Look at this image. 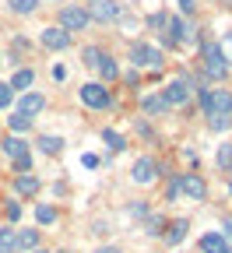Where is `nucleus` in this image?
Here are the masks:
<instances>
[{
    "label": "nucleus",
    "instance_id": "nucleus-8",
    "mask_svg": "<svg viewBox=\"0 0 232 253\" xmlns=\"http://www.w3.org/2000/svg\"><path fill=\"white\" fill-rule=\"evenodd\" d=\"M176 179H180V197H186V201H204L208 197V183L197 172H180Z\"/></svg>",
    "mask_w": 232,
    "mask_h": 253
},
{
    "label": "nucleus",
    "instance_id": "nucleus-40",
    "mask_svg": "<svg viewBox=\"0 0 232 253\" xmlns=\"http://www.w3.org/2000/svg\"><path fill=\"white\" fill-rule=\"evenodd\" d=\"M193 7H197V4H193V0H180V11H183V14H186V18H190V14H193Z\"/></svg>",
    "mask_w": 232,
    "mask_h": 253
},
{
    "label": "nucleus",
    "instance_id": "nucleus-43",
    "mask_svg": "<svg viewBox=\"0 0 232 253\" xmlns=\"http://www.w3.org/2000/svg\"><path fill=\"white\" fill-rule=\"evenodd\" d=\"M95 253H123V250H120V246H98Z\"/></svg>",
    "mask_w": 232,
    "mask_h": 253
},
{
    "label": "nucleus",
    "instance_id": "nucleus-38",
    "mask_svg": "<svg viewBox=\"0 0 232 253\" xmlns=\"http://www.w3.org/2000/svg\"><path fill=\"white\" fill-rule=\"evenodd\" d=\"M138 134H141V137H144V141H155V134H151V126H148V123H144V120H141V123H138Z\"/></svg>",
    "mask_w": 232,
    "mask_h": 253
},
{
    "label": "nucleus",
    "instance_id": "nucleus-3",
    "mask_svg": "<svg viewBox=\"0 0 232 253\" xmlns=\"http://www.w3.org/2000/svg\"><path fill=\"white\" fill-rule=\"evenodd\" d=\"M197 99H201L204 116L208 113H232V91L229 88H197Z\"/></svg>",
    "mask_w": 232,
    "mask_h": 253
},
{
    "label": "nucleus",
    "instance_id": "nucleus-37",
    "mask_svg": "<svg viewBox=\"0 0 232 253\" xmlns=\"http://www.w3.org/2000/svg\"><path fill=\"white\" fill-rule=\"evenodd\" d=\"M123 84H127V88H138V84H141V74H138V71H127V74H123Z\"/></svg>",
    "mask_w": 232,
    "mask_h": 253
},
{
    "label": "nucleus",
    "instance_id": "nucleus-32",
    "mask_svg": "<svg viewBox=\"0 0 232 253\" xmlns=\"http://www.w3.org/2000/svg\"><path fill=\"white\" fill-rule=\"evenodd\" d=\"M218 49H222V56H225V63L232 67V32H225V39L218 42Z\"/></svg>",
    "mask_w": 232,
    "mask_h": 253
},
{
    "label": "nucleus",
    "instance_id": "nucleus-45",
    "mask_svg": "<svg viewBox=\"0 0 232 253\" xmlns=\"http://www.w3.org/2000/svg\"><path fill=\"white\" fill-rule=\"evenodd\" d=\"M28 253H46V250H39V246H36V250H28Z\"/></svg>",
    "mask_w": 232,
    "mask_h": 253
},
{
    "label": "nucleus",
    "instance_id": "nucleus-11",
    "mask_svg": "<svg viewBox=\"0 0 232 253\" xmlns=\"http://www.w3.org/2000/svg\"><path fill=\"white\" fill-rule=\"evenodd\" d=\"M18 113H25L28 120H36L39 113H46V95L43 91H21L18 95Z\"/></svg>",
    "mask_w": 232,
    "mask_h": 253
},
{
    "label": "nucleus",
    "instance_id": "nucleus-10",
    "mask_svg": "<svg viewBox=\"0 0 232 253\" xmlns=\"http://www.w3.org/2000/svg\"><path fill=\"white\" fill-rule=\"evenodd\" d=\"M39 42L53 53H63V49H71V32H63L60 25H49V28L39 32Z\"/></svg>",
    "mask_w": 232,
    "mask_h": 253
},
{
    "label": "nucleus",
    "instance_id": "nucleus-9",
    "mask_svg": "<svg viewBox=\"0 0 232 253\" xmlns=\"http://www.w3.org/2000/svg\"><path fill=\"white\" fill-rule=\"evenodd\" d=\"M162 176V169H158V162L151 155H141L138 162H134V169H130V179H134L138 186H148V183H155Z\"/></svg>",
    "mask_w": 232,
    "mask_h": 253
},
{
    "label": "nucleus",
    "instance_id": "nucleus-5",
    "mask_svg": "<svg viewBox=\"0 0 232 253\" xmlns=\"http://www.w3.org/2000/svg\"><path fill=\"white\" fill-rule=\"evenodd\" d=\"M162 49L151 42H130V63L134 67H162Z\"/></svg>",
    "mask_w": 232,
    "mask_h": 253
},
{
    "label": "nucleus",
    "instance_id": "nucleus-44",
    "mask_svg": "<svg viewBox=\"0 0 232 253\" xmlns=\"http://www.w3.org/2000/svg\"><path fill=\"white\" fill-rule=\"evenodd\" d=\"M225 239H232V218H225V232H222Z\"/></svg>",
    "mask_w": 232,
    "mask_h": 253
},
{
    "label": "nucleus",
    "instance_id": "nucleus-39",
    "mask_svg": "<svg viewBox=\"0 0 232 253\" xmlns=\"http://www.w3.org/2000/svg\"><path fill=\"white\" fill-rule=\"evenodd\" d=\"M130 214H134V218H144V214H148V204H141V201L130 204Z\"/></svg>",
    "mask_w": 232,
    "mask_h": 253
},
{
    "label": "nucleus",
    "instance_id": "nucleus-2",
    "mask_svg": "<svg viewBox=\"0 0 232 253\" xmlns=\"http://www.w3.org/2000/svg\"><path fill=\"white\" fill-rule=\"evenodd\" d=\"M162 99L169 109H190V99H193V81L190 78H176L162 88Z\"/></svg>",
    "mask_w": 232,
    "mask_h": 253
},
{
    "label": "nucleus",
    "instance_id": "nucleus-17",
    "mask_svg": "<svg viewBox=\"0 0 232 253\" xmlns=\"http://www.w3.org/2000/svg\"><path fill=\"white\" fill-rule=\"evenodd\" d=\"M95 71H98V78H102V81H116V78H120V67H116V60H113L109 53H102V60L95 63Z\"/></svg>",
    "mask_w": 232,
    "mask_h": 253
},
{
    "label": "nucleus",
    "instance_id": "nucleus-23",
    "mask_svg": "<svg viewBox=\"0 0 232 253\" xmlns=\"http://www.w3.org/2000/svg\"><path fill=\"white\" fill-rule=\"evenodd\" d=\"M21 151H28V144H25V137H21V134L4 137V155H7V158H14V155H21Z\"/></svg>",
    "mask_w": 232,
    "mask_h": 253
},
{
    "label": "nucleus",
    "instance_id": "nucleus-47",
    "mask_svg": "<svg viewBox=\"0 0 232 253\" xmlns=\"http://www.w3.org/2000/svg\"><path fill=\"white\" fill-rule=\"evenodd\" d=\"M60 253H71V250H60Z\"/></svg>",
    "mask_w": 232,
    "mask_h": 253
},
{
    "label": "nucleus",
    "instance_id": "nucleus-19",
    "mask_svg": "<svg viewBox=\"0 0 232 253\" xmlns=\"http://www.w3.org/2000/svg\"><path fill=\"white\" fill-rule=\"evenodd\" d=\"M0 253H18V232H14V225L0 229Z\"/></svg>",
    "mask_w": 232,
    "mask_h": 253
},
{
    "label": "nucleus",
    "instance_id": "nucleus-7",
    "mask_svg": "<svg viewBox=\"0 0 232 253\" xmlns=\"http://www.w3.org/2000/svg\"><path fill=\"white\" fill-rule=\"evenodd\" d=\"M85 11H88V18L98 21V25H113V21L120 18L123 7L116 4V0H88V7H85Z\"/></svg>",
    "mask_w": 232,
    "mask_h": 253
},
{
    "label": "nucleus",
    "instance_id": "nucleus-46",
    "mask_svg": "<svg viewBox=\"0 0 232 253\" xmlns=\"http://www.w3.org/2000/svg\"><path fill=\"white\" fill-rule=\"evenodd\" d=\"M49 4H60V0H49Z\"/></svg>",
    "mask_w": 232,
    "mask_h": 253
},
{
    "label": "nucleus",
    "instance_id": "nucleus-21",
    "mask_svg": "<svg viewBox=\"0 0 232 253\" xmlns=\"http://www.w3.org/2000/svg\"><path fill=\"white\" fill-rule=\"evenodd\" d=\"M18 232V250H36L39 246V229H14Z\"/></svg>",
    "mask_w": 232,
    "mask_h": 253
},
{
    "label": "nucleus",
    "instance_id": "nucleus-18",
    "mask_svg": "<svg viewBox=\"0 0 232 253\" xmlns=\"http://www.w3.org/2000/svg\"><path fill=\"white\" fill-rule=\"evenodd\" d=\"M39 151H43V155H60V151H63V137L43 134V137H39Z\"/></svg>",
    "mask_w": 232,
    "mask_h": 253
},
{
    "label": "nucleus",
    "instance_id": "nucleus-31",
    "mask_svg": "<svg viewBox=\"0 0 232 253\" xmlns=\"http://www.w3.org/2000/svg\"><path fill=\"white\" fill-rule=\"evenodd\" d=\"M14 162V172H32V158H28V151H21V155H14L11 158Z\"/></svg>",
    "mask_w": 232,
    "mask_h": 253
},
{
    "label": "nucleus",
    "instance_id": "nucleus-25",
    "mask_svg": "<svg viewBox=\"0 0 232 253\" xmlns=\"http://www.w3.org/2000/svg\"><path fill=\"white\" fill-rule=\"evenodd\" d=\"M165 225H169L165 214H144V232H148V236H162Z\"/></svg>",
    "mask_w": 232,
    "mask_h": 253
},
{
    "label": "nucleus",
    "instance_id": "nucleus-16",
    "mask_svg": "<svg viewBox=\"0 0 232 253\" xmlns=\"http://www.w3.org/2000/svg\"><path fill=\"white\" fill-rule=\"evenodd\" d=\"M141 109H144V116H165V113H169V106H165L162 95H144Z\"/></svg>",
    "mask_w": 232,
    "mask_h": 253
},
{
    "label": "nucleus",
    "instance_id": "nucleus-15",
    "mask_svg": "<svg viewBox=\"0 0 232 253\" xmlns=\"http://www.w3.org/2000/svg\"><path fill=\"white\" fill-rule=\"evenodd\" d=\"M186 229H190V221H186V218H176L169 229H162V239L169 243V246H180V243L186 239Z\"/></svg>",
    "mask_w": 232,
    "mask_h": 253
},
{
    "label": "nucleus",
    "instance_id": "nucleus-26",
    "mask_svg": "<svg viewBox=\"0 0 232 253\" xmlns=\"http://www.w3.org/2000/svg\"><path fill=\"white\" fill-rule=\"evenodd\" d=\"M102 141L109 144V151H123V148H127V137L116 134V130H109V126H102Z\"/></svg>",
    "mask_w": 232,
    "mask_h": 253
},
{
    "label": "nucleus",
    "instance_id": "nucleus-30",
    "mask_svg": "<svg viewBox=\"0 0 232 253\" xmlns=\"http://www.w3.org/2000/svg\"><path fill=\"white\" fill-rule=\"evenodd\" d=\"M98 60H102V49H98V46H85V53H81V63H85V67L95 71V63H98Z\"/></svg>",
    "mask_w": 232,
    "mask_h": 253
},
{
    "label": "nucleus",
    "instance_id": "nucleus-13",
    "mask_svg": "<svg viewBox=\"0 0 232 253\" xmlns=\"http://www.w3.org/2000/svg\"><path fill=\"white\" fill-rule=\"evenodd\" d=\"M201 253H232V246L222 232H204L201 236Z\"/></svg>",
    "mask_w": 232,
    "mask_h": 253
},
{
    "label": "nucleus",
    "instance_id": "nucleus-29",
    "mask_svg": "<svg viewBox=\"0 0 232 253\" xmlns=\"http://www.w3.org/2000/svg\"><path fill=\"white\" fill-rule=\"evenodd\" d=\"M36 221H39V225H53V221H56V208L53 204H39L36 208Z\"/></svg>",
    "mask_w": 232,
    "mask_h": 253
},
{
    "label": "nucleus",
    "instance_id": "nucleus-6",
    "mask_svg": "<svg viewBox=\"0 0 232 253\" xmlns=\"http://www.w3.org/2000/svg\"><path fill=\"white\" fill-rule=\"evenodd\" d=\"M92 25L85 4H67V7H60V28L63 32H85Z\"/></svg>",
    "mask_w": 232,
    "mask_h": 253
},
{
    "label": "nucleus",
    "instance_id": "nucleus-12",
    "mask_svg": "<svg viewBox=\"0 0 232 253\" xmlns=\"http://www.w3.org/2000/svg\"><path fill=\"white\" fill-rule=\"evenodd\" d=\"M165 28H169V39H173L176 46H183V42H193V39H197V28H193L190 21H183V18H169V21H165Z\"/></svg>",
    "mask_w": 232,
    "mask_h": 253
},
{
    "label": "nucleus",
    "instance_id": "nucleus-42",
    "mask_svg": "<svg viewBox=\"0 0 232 253\" xmlns=\"http://www.w3.org/2000/svg\"><path fill=\"white\" fill-rule=\"evenodd\" d=\"M53 78H56V81H63V78H67V67H60V63H56V67H53Z\"/></svg>",
    "mask_w": 232,
    "mask_h": 253
},
{
    "label": "nucleus",
    "instance_id": "nucleus-34",
    "mask_svg": "<svg viewBox=\"0 0 232 253\" xmlns=\"http://www.w3.org/2000/svg\"><path fill=\"white\" fill-rule=\"evenodd\" d=\"M4 218L11 221V225H14V221H21V204H18V201H11V204L4 208Z\"/></svg>",
    "mask_w": 232,
    "mask_h": 253
},
{
    "label": "nucleus",
    "instance_id": "nucleus-27",
    "mask_svg": "<svg viewBox=\"0 0 232 253\" xmlns=\"http://www.w3.org/2000/svg\"><path fill=\"white\" fill-rule=\"evenodd\" d=\"M208 126H211V130H229V126H232V113H208Z\"/></svg>",
    "mask_w": 232,
    "mask_h": 253
},
{
    "label": "nucleus",
    "instance_id": "nucleus-22",
    "mask_svg": "<svg viewBox=\"0 0 232 253\" xmlns=\"http://www.w3.org/2000/svg\"><path fill=\"white\" fill-rule=\"evenodd\" d=\"M32 81H36V71H32V67H21V71H14V78H11V88L25 91V88H32Z\"/></svg>",
    "mask_w": 232,
    "mask_h": 253
},
{
    "label": "nucleus",
    "instance_id": "nucleus-41",
    "mask_svg": "<svg viewBox=\"0 0 232 253\" xmlns=\"http://www.w3.org/2000/svg\"><path fill=\"white\" fill-rule=\"evenodd\" d=\"M81 162H85V169H95V166H98V155H85Z\"/></svg>",
    "mask_w": 232,
    "mask_h": 253
},
{
    "label": "nucleus",
    "instance_id": "nucleus-14",
    "mask_svg": "<svg viewBox=\"0 0 232 253\" xmlns=\"http://www.w3.org/2000/svg\"><path fill=\"white\" fill-rule=\"evenodd\" d=\"M39 186H43V183L32 176V172H18V176H14V194H18V197H36Z\"/></svg>",
    "mask_w": 232,
    "mask_h": 253
},
{
    "label": "nucleus",
    "instance_id": "nucleus-49",
    "mask_svg": "<svg viewBox=\"0 0 232 253\" xmlns=\"http://www.w3.org/2000/svg\"><path fill=\"white\" fill-rule=\"evenodd\" d=\"M229 172H232V169H229Z\"/></svg>",
    "mask_w": 232,
    "mask_h": 253
},
{
    "label": "nucleus",
    "instance_id": "nucleus-4",
    "mask_svg": "<svg viewBox=\"0 0 232 253\" xmlns=\"http://www.w3.org/2000/svg\"><path fill=\"white\" fill-rule=\"evenodd\" d=\"M78 95H81V102L88 109H109V88H106V81H88V84L78 88Z\"/></svg>",
    "mask_w": 232,
    "mask_h": 253
},
{
    "label": "nucleus",
    "instance_id": "nucleus-33",
    "mask_svg": "<svg viewBox=\"0 0 232 253\" xmlns=\"http://www.w3.org/2000/svg\"><path fill=\"white\" fill-rule=\"evenodd\" d=\"M165 201H169V204H176V201H180V179H176V176L169 179V186H165Z\"/></svg>",
    "mask_w": 232,
    "mask_h": 253
},
{
    "label": "nucleus",
    "instance_id": "nucleus-1",
    "mask_svg": "<svg viewBox=\"0 0 232 253\" xmlns=\"http://www.w3.org/2000/svg\"><path fill=\"white\" fill-rule=\"evenodd\" d=\"M201 60H204V78L208 81H225L229 78V63H225V56H222V49H218V42H204L201 46Z\"/></svg>",
    "mask_w": 232,
    "mask_h": 253
},
{
    "label": "nucleus",
    "instance_id": "nucleus-35",
    "mask_svg": "<svg viewBox=\"0 0 232 253\" xmlns=\"http://www.w3.org/2000/svg\"><path fill=\"white\" fill-rule=\"evenodd\" d=\"M11 99H14V88L0 81V109H7V106H11Z\"/></svg>",
    "mask_w": 232,
    "mask_h": 253
},
{
    "label": "nucleus",
    "instance_id": "nucleus-36",
    "mask_svg": "<svg viewBox=\"0 0 232 253\" xmlns=\"http://www.w3.org/2000/svg\"><path fill=\"white\" fill-rule=\"evenodd\" d=\"M165 21H169V18H165V11H155V14L148 18V25H151L155 32H162V28H165Z\"/></svg>",
    "mask_w": 232,
    "mask_h": 253
},
{
    "label": "nucleus",
    "instance_id": "nucleus-20",
    "mask_svg": "<svg viewBox=\"0 0 232 253\" xmlns=\"http://www.w3.org/2000/svg\"><path fill=\"white\" fill-rule=\"evenodd\" d=\"M7 7H11V14L28 18V14H36V11H39V0H7Z\"/></svg>",
    "mask_w": 232,
    "mask_h": 253
},
{
    "label": "nucleus",
    "instance_id": "nucleus-24",
    "mask_svg": "<svg viewBox=\"0 0 232 253\" xmlns=\"http://www.w3.org/2000/svg\"><path fill=\"white\" fill-rule=\"evenodd\" d=\"M215 166H218L222 172H229V169H232V141L218 144V155H215Z\"/></svg>",
    "mask_w": 232,
    "mask_h": 253
},
{
    "label": "nucleus",
    "instance_id": "nucleus-48",
    "mask_svg": "<svg viewBox=\"0 0 232 253\" xmlns=\"http://www.w3.org/2000/svg\"><path fill=\"white\" fill-rule=\"evenodd\" d=\"M0 63H4V60H0Z\"/></svg>",
    "mask_w": 232,
    "mask_h": 253
},
{
    "label": "nucleus",
    "instance_id": "nucleus-28",
    "mask_svg": "<svg viewBox=\"0 0 232 253\" xmlns=\"http://www.w3.org/2000/svg\"><path fill=\"white\" fill-rule=\"evenodd\" d=\"M7 126H11V134H25L28 126H32V120L25 113H14V116H7Z\"/></svg>",
    "mask_w": 232,
    "mask_h": 253
}]
</instances>
